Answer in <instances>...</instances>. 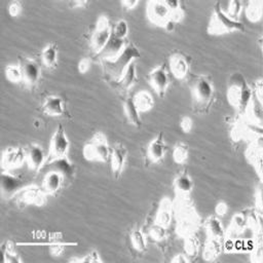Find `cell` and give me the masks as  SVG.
<instances>
[{
  "mask_svg": "<svg viewBox=\"0 0 263 263\" xmlns=\"http://www.w3.org/2000/svg\"><path fill=\"white\" fill-rule=\"evenodd\" d=\"M191 98L194 112L208 113L215 100V86L208 75L200 74L195 77L191 85Z\"/></svg>",
  "mask_w": 263,
  "mask_h": 263,
  "instance_id": "6da1fadb",
  "label": "cell"
},
{
  "mask_svg": "<svg viewBox=\"0 0 263 263\" xmlns=\"http://www.w3.org/2000/svg\"><path fill=\"white\" fill-rule=\"evenodd\" d=\"M253 96V89L247 83L243 76L240 73H234L228 81L227 100L239 112V115L245 113Z\"/></svg>",
  "mask_w": 263,
  "mask_h": 263,
  "instance_id": "7a4b0ae2",
  "label": "cell"
},
{
  "mask_svg": "<svg viewBox=\"0 0 263 263\" xmlns=\"http://www.w3.org/2000/svg\"><path fill=\"white\" fill-rule=\"evenodd\" d=\"M179 202L175 203L177 212V233L184 237L188 234L195 233L198 228L199 218L195 208L191 203L189 196H178Z\"/></svg>",
  "mask_w": 263,
  "mask_h": 263,
  "instance_id": "3957f363",
  "label": "cell"
},
{
  "mask_svg": "<svg viewBox=\"0 0 263 263\" xmlns=\"http://www.w3.org/2000/svg\"><path fill=\"white\" fill-rule=\"evenodd\" d=\"M206 31L210 35L220 36L233 32H243L245 26L241 22L230 18L221 8L219 2L213 6Z\"/></svg>",
  "mask_w": 263,
  "mask_h": 263,
  "instance_id": "277c9868",
  "label": "cell"
},
{
  "mask_svg": "<svg viewBox=\"0 0 263 263\" xmlns=\"http://www.w3.org/2000/svg\"><path fill=\"white\" fill-rule=\"evenodd\" d=\"M111 146L107 136L102 132H97L83 146L82 154L87 161L107 162L110 159Z\"/></svg>",
  "mask_w": 263,
  "mask_h": 263,
  "instance_id": "5b68a950",
  "label": "cell"
},
{
  "mask_svg": "<svg viewBox=\"0 0 263 263\" xmlns=\"http://www.w3.org/2000/svg\"><path fill=\"white\" fill-rule=\"evenodd\" d=\"M140 57H141V53L138 47L133 42L128 41L125 47L123 48V50L115 60L104 62L107 73L116 81L124 73L128 65L135 62V60Z\"/></svg>",
  "mask_w": 263,
  "mask_h": 263,
  "instance_id": "8992f818",
  "label": "cell"
},
{
  "mask_svg": "<svg viewBox=\"0 0 263 263\" xmlns=\"http://www.w3.org/2000/svg\"><path fill=\"white\" fill-rule=\"evenodd\" d=\"M112 36V25L108 15L101 14L96 23L95 30L92 31L90 40H89V47L95 54H99L108 41Z\"/></svg>",
  "mask_w": 263,
  "mask_h": 263,
  "instance_id": "52a82bcc",
  "label": "cell"
},
{
  "mask_svg": "<svg viewBox=\"0 0 263 263\" xmlns=\"http://www.w3.org/2000/svg\"><path fill=\"white\" fill-rule=\"evenodd\" d=\"M70 148V141L67 136V133L62 124H60L54 133L51 136L49 147H48V154L46 163H49L55 159L62 158L64 156H67Z\"/></svg>",
  "mask_w": 263,
  "mask_h": 263,
  "instance_id": "ba28073f",
  "label": "cell"
},
{
  "mask_svg": "<svg viewBox=\"0 0 263 263\" xmlns=\"http://www.w3.org/2000/svg\"><path fill=\"white\" fill-rule=\"evenodd\" d=\"M13 199L21 205L42 206L47 201V194L42 187L37 185H26L13 196Z\"/></svg>",
  "mask_w": 263,
  "mask_h": 263,
  "instance_id": "9c48e42d",
  "label": "cell"
},
{
  "mask_svg": "<svg viewBox=\"0 0 263 263\" xmlns=\"http://www.w3.org/2000/svg\"><path fill=\"white\" fill-rule=\"evenodd\" d=\"M146 15L150 23L163 28L165 24L172 21L171 9L166 1L151 0L146 4Z\"/></svg>",
  "mask_w": 263,
  "mask_h": 263,
  "instance_id": "30bf717a",
  "label": "cell"
},
{
  "mask_svg": "<svg viewBox=\"0 0 263 263\" xmlns=\"http://www.w3.org/2000/svg\"><path fill=\"white\" fill-rule=\"evenodd\" d=\"M148 81L159 98L164 97L170 86V76L164 65L154 67L148 74Z\"/></svg>",
  "mask_w": 263,
  "mask_h": 263,
  "instance_id": "8fae6325",
  "label": "cell"
},
{
  "mask_svg": "<svg viewBox=\"0 0 263 263\" xmlns=\"http://www.w3.org/2000/svg\"><path fill=\"white\" fill-rule=\"evenodd\" d=\"M26 162V149L21 146L8 147L2 152L1 167L3 171H13Z\"/></svg>",
  "mask_w": 263,
  "mask_h": 263,
  "instance_id": "7c38bea8",
  "label": "cell"
},
{
  "mask_svg": "<svg viewBox=\"0 0 263 263\" xmlns=\"http://www.w3.org/2000/svg\"><path fill=\"white\" fill-rule=\"evenodd\" d=\"M22 73H23V83L27 87H34L41 78V68L39 64L32 58H22L20 60Z\"/></svg>",
  "mask_w": 263,
  "mask_h": 263,
  "instance_id": "4fadbf2b",
  "label": "cell"
},
{
  "mask_svg": "<svg viewBox=\"0 0 263 263\" xmlns=\"http://www.w3.org/2000/svg\"><path fill=\"white\" fill-rule=\"evenodd\" d=\"M127 160V149L122 143H115L111 146L110 152V165L113 177L119 179L124 171Z\"/></svg>",
  "mask_w": 263,
  "mask_h": 263,
  "instance_id": "5bb4252c",
  "label": "cell"
},
{
  "mask_svg": "<svg viewBox=\"0 0 263 263\" xmlns=\"http://www.w3.org/2000/svg\"><path fill=\"white\" fill-rule=\"evenodd\" d=\"M24 180L12 174L11 171H3L1 174V194L5 198H13V196L25 187Z\"/></svg>",
  "mask_w": 263,
  "mask_h": 263,
  "instance_id": "9a60e30c",
  "label": "cell"
},
{
  "mask_svg": "<svg viewBox=\"0 0 263 263\" xmlns=\"http://www.w3.org/2000/svg\"><path fill=\"white\" fill-rule=\"evenodd\" d=\"M47 156L42 148L38 144H30L26 148V163L29 170L33 172H40L45 166Z\"/></svg>",
  "mask_w": 263,
  "mask_h": 263,
  "instance_id": "2e32d148",
  "label": "cell"
},
{
  "mask_svg": "<svg viewBox=\"0 0 263 263\" xmlns=\"http://www.w3.org/2000/svg\"><path fill=\"white\" fill-rule=\"evenodd\" d=\"M166 144L162 133L156 135L147 145L146 155L151 163H159L166 154Z\"/></svg>",
  "mask_w": 263,
  "mask_h": 263,
  "instance_id": "e0dca14e",
  "label": "cell"
},
{
  "mask_svg": "<svg viewBox=\"0 0 263 263\" xmlns=\"http://www.w3.org/2000/svg\"><path fill=\"white\" fill-rule=\"evenodd\" d=\"M65 176L55 170H49L46 172L43 181H42V189L47 195H53L58 193L64 185Z\"/></svg>",
  "mask_w": 263,
  "mask_h": 263,
  "instance_id": "ac0fdd59",
  "label": "cell"
},
{
  "mask_svg": "<svg viewBox=\"0 0 263 263\" xmlns=\"http://www.w3.org/2000/svg\"><path fill=\"white\" fill-rule=\"evenodd\" d=\"M174 211H175V202L168 196L162 197L156 213L155 223L165 228H168L172 223Z\"/></svg>",
  "mask_w": 263,
  "mask_h": 263,
  "instance_id": "d6986e66",
  "label": "cell"
},
{
  "mask_svg": "<svg viewBox=\"0 0 263 263\" xmlns=\"http://www.w3.org/2000/svg\"><path fill=\"white\" fill-rule=\"evenodd\" d=\"M168 67L171 73L177 79H184L189 72L190 66L187 58L182 53H174L170 57Z\"/></svg>",
  "mask_w": 263,
  "mask_h": 263,
  "instance_id": "ffe728a7",
  "label": "cell"
},
{
  "mask_svg": "<svg viewBox=\"0 0 263 263\" xmlns=\"http://www.w3.org/2000/svg\"><path fill=\"white\" fill-rule=\"evenodd\" d=\"M127 42L128 41L126 40L118 39L114 36H111L110 40L108 41L104 49L98 54V57H100L104 62L113 61L120 54V52L123 50Z\"/></svg>",
  "mask_w": 263,
  "mask_h": 263,
  "instance_id": "44dd1931",
  "label": "cell"
},
{
  "mask_svg": "<svg viewBox=\"0 0 263 263\" xmlns=\"http://www.w3.org/2000/svg\"><path fill=\"white\" fill-rule=\"evenodd\" d=\"M42 111L48 116L59 117L65 114V103L64 100L59 96H48L42 103Z\"/></svg>",
  "mask_w": 263,
  "mask_h": 263,
  "instance_id": "7402d4cb",
  "label": "cell"
},
{
  "mask_svg": "<svg viewBox=\"0 0 263 263\" xmlns=\"http://www.w3.org/2000/svg\"><path fill=\"white\" fill-rule=\"evenodd\" d=\"M173 186L177 196H189L193 189V181L191 176L187 172L183 171L175 177Z\"/></svg>",
  "mask_w": 263,
  "mask_h": 263,
  "instance_id": "603a6c76",
  "label": "cell"
},
{
  "mask_svg": "<svg viewBox=\"0 0 263 263\" xmlns=\"http://www.w3.org/2000/svg\"><path fill=\"white\" fill-rule=\"evenodd\" d=\"M122 106L128 123L135 127H140L142 125V119L140 116L141 112L135 105L133 97L126 96L122 102Z\"/></svg>",
  "mask_w": 263,
  "mask_h": 263,
  "instance_id": "cb8c5ba5",
  "label": "cell"
},
{
  "mask_svg": "<svg viewBox=\"0 0 263 263\" xmlns=\"http://www.w3.org/2000/svg\"><path fill=\"white\" fill-rule=\"evenodd\" d=\"M204 229L209 238H216L223 240L225 237V230L219 217L216 215L209 216L204 221Z\"/></svg>",
  "mask_w": 263,
  "mask_h": 263,
  "instance_id": "d4e9b609",
  "label": "cell"
},
{
  "mask_svg": "<svg viewBox=\"0 0 263 263\" xmlns=\"http://www.w3.org/2000/svg\"><path fill=\"white\" fill-rule=\"evenodd\" d=\"M223 252V240L209 238L202 248V258L205 261H215Z\"/></svg>",
  "mask_w": 263,
  "mask_h": 263,
  "instance_id": "484cf974",
  "label": "cell"
},
{
  "mask_svg": "<svg viewBox=\"0 0 263 263\" xmlns=\"http://www.w3.org/2000/svg\"><path fill=\"white\" fill-rule=\"evenodd\" d=\"M137 81V67L135 62L128 65L124 73L120 76L118 80H116L118 87L121 91H128Z\"/></svg>",
  "mask_w": 263,
  "mask_h": 263,
  "instance_id": "4316f807",
  "label": "cell"
},
{
  "mask_svg": "<svg viewBox=\"0 0 263 263\" xmlns=\"http://www.w3.org/2000/svg\"><path fill=\"white\" fill-rule=\"evenodd\" d=\"M134 102L135 105L137 106L138 110L142 113V112H148L150 111L155 104L154 98L151 95L150 91L146 90V89H142L140 91H138L134 97Z\"/></svg>",
  "mask_w": 263,
  "mask_h": 263,
  "instance_id": "83f0119b",
  "label": "cell"
},
{
  "mask_svg": "<svg viewBox=\"0 0 263 263\" xmlns=\"http://www.w3.org/2000/svg\"><path fill=\"white\" fill-rule=\"evenodd\" d=\"M59 57L58 45L53 42L45 45L41 51V60L43 65L48 69H53L57 67Z\"/></svg>",
  "mask_w": 263,
  "mask_h": 263,
  "instance_id": "f1b7e54d",
  "label": "cell"
},
{
  "mask_svg": "<svg viewBox=\"0 0 263 263\" xmlns=\"http://www.w3.org/2000/svg\"><path fill=\"white\" fill-rule=\"evenodd\" d=\"M45 166H49V170H55L62 173L66 179H70L74 176V165L71 162V160L68 158V156H64L62 158L55 159L47 164Z\"/></svg>",
  "mask_w": 263,
  "mask_h": 263,
  "instance_id": "f546056e",
  "label": "cell"
},
{
  "mask_svg": "<svg viewBox=\"0 0 263 263\" xmlns=\"http://www.w3.org/2000/svg\"><path fill=\"white\" fill-rule=\"evenodd\" d=\"M261 141V140H260ZM257 142V141H256ZM256 142H253V144L249 147V149L246 152V157L248 160L254 165L255 170L258 172L259 176L261 177V164H262V148L261 144H257Z\"/></svg>",
  "mask_w": 263,
  "mask_h": 263,
  "instance_id": "4dcf8cb0",
  "label": "cell"
},
{
  "mask_svg": "<svg viewBox=\"0 0 263 263\" xmlns=\"http://www.w3.org/2000/svg\"><path fill=\"white\" fill-rule=\"evenodd\" d=\"M246 17L251 23H257L262 18L263 2L261 0H251L245 7Z\"/></svg>",
  "mask_w": 263,
  "mask_h": 263,
  "instance_id": "1f68e13d",
  "label": "cell"
},
{
  "mask_svg": "<svg viewBox=\"0 0 263 263\" xmlns=\"http://www.w3.org/2000/svg\"><path fill=\"white\" fill-rule=\"evenodd\" d=\"M247 228H248V225H247L245 213L243 212L235 213L231 217V221L228 227V232L236 236V235L242 234L247 230Z\"/></svg>",
  "mask_w": 263,
  "mask_h": 263,
  "instance_id": "d6a6232c",
  "label": "cell"
},
{
  "mask_svg": "<svg viewBox=\"0 0 263 263\" xmlns=\"http://www.w3.org/2000/svg\"><path fill=\"white\" fill-rule=\"evenodd\" d=\"M129 238H130V243L136 251H138L140 253L146 252V250L148 248L147 247L148 240H147L145 233L141 229L132 230L130 234H129Z\"/></svg>",
  "mask_w": 263,
  "mask_h": 263,
  "instance_id": "836d02e7",
  "label": "cell"
},
{
  "mask_svg": "<svg viewBox=\"0 0 263 263\" xmlns=\"http://www.w3.org/2000/svg\"><path fill=\"white\" fill-rule=\"evenodd\" d=\"M184 238V250L185 254L188 257H195L200 251V240L195 235V233L188 234L183 237Z\"/></svg>",
  "mask_w": 263,
  "mask_h": 263,
  "instance_id": "e575fe53",
  "label": "cell"
},
{
  "mask_svg": "<svg viewBox=\"0 0 263 263\" xmlns=\"http://www.w3.org/2000/svg\"><path fill=\"white\" fill-rule=\"evenodd\" d=\"M14 245L11 241H5L2 243V262L3 263H21L22 258L14 251Z\"/></svg>",
  "mask_w": 263,
  "mask_h": 263,
  "instance_id": "d590c367",
  "label": "cell"
},
{
  "mask_svg": "<svg viewBox=\"0 0 263 263\" xmlns=\"http://www.w3.org/2000/svg\"><path fill=\"white\" fill-rule=\"evenodd\" d=\"M189 146L184 142H178L173 149V159L178 164H184L189 158Z\"/></svg>",
  "mask_w": 263,
  "mask_h": 263,
  "instance_id": "8d00e7d4",
  "label": "cell"
},
{
  "mask_svg": "<svg viewBox=\"0 0 263 263\" xmlns=\"http://www.w3.org/2000/svg\"><path fill=\"white\" fill-rule=\"evenodd\" d=\"M5 77L12 83L23 82V73L20 64H8L4 69Z\"/></svg>",
  "mask_w": 263,
  "mask_h": 263,
  "instance_id": "74e56055",
  "label": "cell"
},
{
  "mask_svg": "<svg viewBox=\"0 0 263 263\" xmlns=\"http://www.w3.org/2000/svg\"><path fill=\"white\" fill-rule=\"evenodd\" d=\"M247 220L248 228H251L255 231H261V217L256 209H248L243 212Z\"/></svg>",
  "mask_w": 263,
  "mask_h": 263,
  "instance_id": "f35d334b",
  "label": "cell"
},
{
  "mask_svg": "<svg viewBox=\"0 0 263 263\" xmlns=\"http://www.w3.org/2000/svg\"><path fill=\"white\" fill-rule=\"evenodd\" d=\"M167 228L157 224V223H153L149 229H148V234L150 236V238H152L154 241H157V242H160V241H163L166 236H167Z\"/></svg>",
  "mask_w": 263,
  "mask_h": 263,
  "instance_id": "ab89813d",
  "label": "cell"
},
{
  "mask_svg": "<svg viewBox=\"0 0 263 263\" xmlns=\"http://www.w3.org/2000/svg\"><path fill=\"white\" fill-rule=\"evenodd\" d=\"M128 35V24L125 20H119L116 22L114 26H112V36L126 40V37Z\"/></svg>",
  "mask_w": 263,
  "mask_h": 263,
  "instance_id": "60d3db41",
  "label": "cell"
},
{
  "mask_svg": "<svg viewBox=\"0 0 263 263\" xmlns=\"http://www.w3.org/2000/svg\"><path fill=\"white\" fill-rule=\"evenodd\" d=\"M166 3L171 9L172 21L176 24L181 22L185 15V12H184L181 2L180 1H166Z\"/></svg>",
  "mask_w": 263,
  "mask_h": 263,
  "instance_id": "b9f144b4",
  "label": "cell"
},
{
  "mask_svg": "<svg viewBox=\"0 0 263 263\" xmlns=\"http://www.w3.org/2000/svg\"><path fill=\"white\" fill-rule=\"evenodd\" d=\"M241 10H242V3L237 0H231L228 2L227 8L224 11L230 18L238 21V16L240 15Z\"/></svg>",
  "mask_w": 263,
  "mask_h": 263,
  "instance_id": "7bdbcfd3",
  "label": "cell"
},
{
  "mask_svg": "<svg viewBox=\"0 0 263 263\" xmlns=\"http://www.w3.org/2000/svg\"><path fill=\"white\" fill-rule=\"evenodd\" d=\"M69 261L70 262H80V263L81 262H85V263H102L103 262L100 253L98 251H96V250L89 252L88 254H86L82 258H79V259L73 258V259H71Z\"/></svg>",
  "mask_w": 263,
  "mask_h": 263,
  "instance_id": "ee69618b",
  "label": "cell"
},
{
  "mask_svg": "<svg viewBox=\"0 0 263 263\" xmlns=\"http://www.w3.org/2000/svg\"><path fill=\"white\" fill-rule=\"evenodd\" d=\"M7 10H8V13H9L12 17H16V16H18V15L22 13V11H23V4H22L20 1H11V2L8 4Z\"/></svg>",
  "mask_w": 263,
  "mask_h": 263,
  "instance_id": "f6af8a7d",
  "label": "cell"
},
{
  "mask_svg": "<svg viewBox=\"0 0 263 263\" xmlns=\"http://www.w3.org/2000/svg\"><path fill=\"white\" fill-rule=\"evenodd\" d=\"M180 127L181 129L185 133V134H188L192 130V127H193V120L190 116H183L180 120Z\"/></svg>",
  "mask_w": 263,
  "mask_h": 263,
  "instance_id": "bcb514c9",
  "label": "cell"
},
{
  "mask_svg": "<svg viewBox=\"0 0 263 263\" xmlns=\"http://www.w3.org/2000/svg\"><path fill=\"white\" fill-rule=\"evenodd\" d=\"M90 68H91V60L88 58H82L77 65V69L80 74L87 73L90 70Z\"/></svg>",
  "mask_w": 263,
  "mask_h": 263,
  "instance_id": "7dc6e473",
  "label": "cell"
},
{
  "mask_svg": "<svg viewBox=\"0 0 263 263\" xmlns=\"http://www.w3.org/2000/svg\"><path fill=\"white\" fill-rule=\"evenodd\" d=\"M228 204L226 201L221 200L215 206V215L217 217H224L228 212Z\"/></svg>",
  "mask_w": 263,
  "mask_h": 263,
  "instance_id": "c3c4849f",
  "label": "cell"
},
{
  "mask_svg": "<svg viewBox=\"0 0 263 263\" xmlns=\"http://www.w3.org/2000/svg\"><path fill=\"white\" fill-rule=\"evenodd\" d=\"M263 259L262 256V246H261V241L257 242L252 255H251V260L253 262H261Z\"/></svg>",
  "mask_w": 263,
  "mask_h": 263,
  "instance_id": "681fc988",
  "label": "cell"
},
{
  "mask_svg": "<svg viewBox=\"0 0 263 263\" xmlns=\"http://www.w3.org/2000/svg\"><path fill=\"white\" fill-rule=\"evenodd\" d=\"M262 79H259L257 81H255V87L252 88L253 89V93H254V98H256L259 102L262 103Z\"/></svg>",
  "mask_w": 263,
  "mask_h": 263,
  "instance_id": "f907efd6",
  "label": "cell"
},
{
  "mask_svg": "<svg viewBox=\"0 0 263 263\" xmlns=\"http://www.w3.org/2000/svg\"><path fill=\"white\" fill-rule=\"evenodd\" d=\"M189 261H190V259L185 253L177 254L171 259V262H174V263H187Z\"/></svg>",
  "mask_w": 263,
  "mask_h": 263,
  "instance_id": "816d5d0a",
  "label": "cell"
},
{
  "mask_svg": "<svg viewBox=\"0 0 263 263\" xmlns=\"http://www.w3.org/2000/svg\"><path fill=\"white\" fill-rule=\"evenodd\" d=\"M140 2L137 0H126V1H121V5L126 9V10H133L137 7V5Z\"/></svg>",
  "mask_w": 263,
  "mask_h": 263,
  "instance_id": "f5cc1de1",
  "label": "cell"
},
{
  "mask_svg": "<svg viewBox=\"0 0 263 263\" xmlns=\"http://www.w3.org/2000/svg\"><path fill=\"white\" fill-rule=\"evenodd\" d=\"M175 27H176V23H174L173 21H170V22H167V23L165 24V26L163 27V29H164L166 32L171 33V32H173V31L175 30Z\"/></svg>",
  "mask_w": 263,
  "mask_h": 263,
  "instance_id": "db71d44e",
  "label": "cell"
},
{
  "mask_svg": "<svg viewBox=\"0 0 263 263\" xmlns=\"http://www.w3.org/2000/svg\"><path fill=\"white\" fill-rule=\"evenodd\" d=\"M87 1H74L72 2V5L74 8H83L85 5H87Z\"/></svg>",
  "mask_w": 263,
  "mask_h": 263,
  "instance_id": "11a10c76",
  "label": "cell"
}]
</instances>
